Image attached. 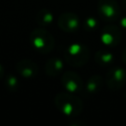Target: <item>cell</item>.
Returning a JSON list of instances; mask_svg holds the SVG:
<instances>
[{"instance_id":"1","label":"cell","mask_w":126,"mask_h":126,"mask_svg":"<svg viewBox=\"0 0 126 126\" xmlns=\"http://www.w3.org/2000/svg\"><path fill=\"white\" fill-rule=\"evenodd\" d=\"M54 102L57 109L70 118H76L79 116L84 107L82 100L75 94L68 92L57 94Z\"/></svg>"},{"instance_id":"2","label":"cell","mask_w":126,"mask_h":126,"mask_svg":"<svg viewBox=\"0 0 126 126\" xmlns=\"http://www.w3.org/2000/svg\"><path fill=\"white\" fill-rule=\"evenodd\" d=\"M30 42L41 54L50 53L55 46L54 36L43 28L35 29L30 33Z\"/></svg>"},{"instance_id":"3","label":"cell","mask_w":126,"mask_h":126,"mask_svg":"<svg viewBox=\"0 0 126 126\" xmlns=\"http://www.w3.org/2000/svg\"><path fill=\"white\" fill-rule=\"evenodd\" d=\"M63 56L65 62L70 66L81 67L89 61L90 50L85 44L75 42L66 47Z\"/></svg>"},{"instance_id":"4","label":"cell","mask_w":126,"mask_h":126,"mask_svg":"<svg viewBox=\"0 0 126 126\" xmlns=\"http://www.w3.org/2000/svg\"><path fill=\"white\" fill-rule=\"evenodd\" d=\"M97 12L101 19L112 22L120 17L121 8L116 0H98Z\"/></svg>"},{"instance_id":"5","label":"cell","mask_w":126,"mask_h":126,"mask_svg":"<svg viewBox=\"0 0 126 126\" xmlns=\"http://www.w3.org/2000/svg\"><path fill=\"white\" fill-rule=\"evenodd\" d=\"M101 42L108 47L117 46L122 38V31L119 27L113 24H108L104 26L99 34Z\"/></svg>"},{"instance_id":"6","label":"cell","mask_w":126,"mask_h":126,"mask_svg":"<svg viewBox=\"0 0 126 126\" xmlns=\"http://www.w3.org/2000/svg\"><path fill=\"white\" fill-rule=\"evenodd\" d=\"M61 84L66 92L78 94L84 91V82L79 74L74 71H66L61 77Z\"/></svg>"},{"instance_id":"7","label":"cell","mask_w":126,"mask_h":126,"mask_svg":"<svg viewBox=\"0 0 126 126\" xmlns=\"http://www.w3.org/2000/svg\"><path fill=\"white\" fill-rule=\"evenodd\" d=\"M105 83L111 91L120 90L126 84V70L119 66L111 68L106 74Z\"/></svg>"},{"instance_id":"8","label":"cell","mask_w":126,"mask_h":126,"mask_svg":"<svg viewBox=\"0 0 126 126\" xmlns=\"http://www.w3.org/2000/svg\"><path fill=\"white\" fill-rule=\"evenodd\" d=\"M57 25L63 32L72 33L79 31L81 22L77 14L72 12H65L59 16Z\"/></svg>"},{"instance_id":"9","label":"cell","mask_w":126,"mask_h":126,"mask_svg":"<svg viewBox=\"0 0 126 126\" xmlns=\"http://www.w3.org/2000/svg\"><path fill=\"white\" fill-rule=\"evenodd\" d=\"M16 70L24 79H32L38 73L37 64L31 59H22L16 64Z\"/></svg>"},{"instance_id":"10","label":"cell","mask_w":126,"mask_h":126,"mask_svg":"<svg viewBox=\"0 0 126 126\" xmlns=\"http://www.w3.org/2000/svg\"><path fill=\"white\" fill-rule=\"evenodd\" d=\"M64 69V63L62 59L58 57H51L44 65L45 73L50 77L58 76Z\"/></svg>"},{"instance_id":"11","label":"cell","mask_w":126,"mask_h":126,"mask_svg":"<svg viewBox=\"0 0 126 126\" xmlns=\"http://www.w3.org/2000/svg\"><path fill=\"white\" fill-rule=\"evenodd\" d=\"M104 84V80L100 75H93L90 77L84 86V90L88 94H95L98 93Z\"/></svg>"},{"instance_id":"12","label":"cell","mask_w":126,"mask_h":126,"mask_svg":"<svg viewBox=\"0 0 126 126\" xmlns=\"http://www.w3.org/2000/svg\"><path fill=\"white\" fill-rule=\"evenodd\" d=\"M53 19H54L53 13L47 8L40 9L35 16L36 23L42 27H47V26L51 25L53 23Z\"/></svg>"},{"instance_id":"13","label":"cell","mask_w":126,"mask_h":126,"mask_svg":"<svg viewBox=\"0 0 126 126\" xmlns=\"http://www.w3.org/2000/svg\"><path fill=\"white\" fill-rule=\"evenodd\" d=\"M94 61L101 66L110 65L114 61V55L110 51H107L105 49H101V50H98L95 52Z\"/></svg>"},{"instance_id":"14","label":"cell","mask_w":126,"mask_h":126,"mask_svg":"<svg viewBox=\"0 0 126 126\" xmlns=\"http://www.w3.org/2000/svg\"><path fill=\"white\" fill-rule=\"evenodd\" d=\"M97 26H98V23L94 17L90 16V17L85 18L83 21V28L85 29V31L89 32H94L97 29Z\"/></svg>"},{"instance_id":"15","label":"cell","mask_w":126,"mask_h":126,"mask_svg":"<svg viewBox=\"0 0 126 126\" xmlns=\"http://www.w3.org/2000/svg\"><path fill=\"white\" fill-rule=\"evenodd\" d=\"M5 84H6V88H7L9 91L14 92V91H16V90L19 88L20 82H19V80H18V78H17L16 76L10 74V75H8V76L5 78Z\"/></svg>"},{"instance_id":"16","label":"cell","mask_w":126,"mask_h":126,"mask_svg":"<svg viewBox=\"0 0 126 126\" xmlns=\"http://www.w3.org/2000/svg\"><path fill=\"white\" fill-rule=\"evenodd\" d=\"M120 26H121L122 30L126 32V16H124L120 19Z\"/></svg>"},{"instance_id":"17","label":"cell","mask_w":126,"mask_h":126,"mask_svg":"<svg viewBox=\"0 0 126 126\" xmlns=\"http://www.w3.org/2000/svg\"><path fill=\"white\" fill-rule=\"evenodd\" d=\"M122 61L124 64H126V47L122 51Z\"/></svg>"},{"instance_id":"18","label":"cell","mask_w":126,"mask_h":126,"mask_svg":"<svg viewBox=\"0 0 126 126\" xmlns=\"http://www.w3.org/2000/svg\"><path fill=\"white\" fill-rule=\"evenodd\" d=\"M3 77H4V67H3V65L0 63V80H1Z\"/></svg>"},{"instance_id":"19","label":"cell","mask_w":126,"mask_h":126,"mask_svg":"<svg viewBox=\"0 0 126 126\" xmlns=\"http://www.w3.org/2000/svg\"><path fill=\"white\" fill-rule=\"evenodd\" d=\"M124 98L126 99V91H125V93H124Z\"/></svg>"}]
</instances>
